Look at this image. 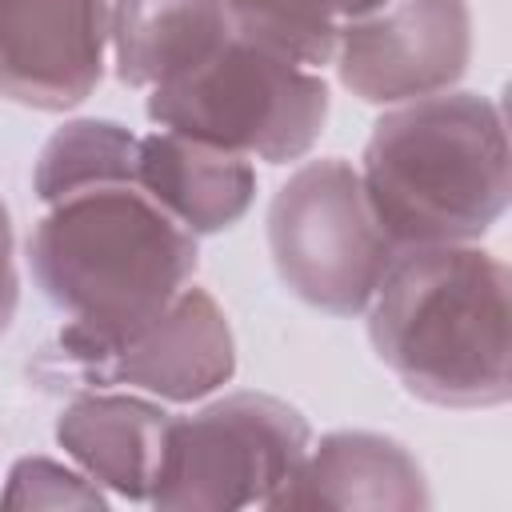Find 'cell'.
<instances>
[{"label":"cell","instance_id":"6da1fadb","mask_svg":"<svg viewBox=\"0 0 512 512\" xmlns=\"http://www.w3.org/2000/svg\"><path fill=\"white\" fill-rule=\"evenodd\" d=\"M364 316L376 360L408 396L436 408L508 404V264L496 252L400 248Z\"/></svg>","mask_w":512,"mask_h":512},{"label":"cell","instance_id":"7a4b0ae2","mask_svg":"<svg viewBox=\"0 0 512 512\" xmlns=\"http://www.w3.org/2000/svg\"><path fill=\"white\" fill-rule=\"evenodd\" d=\"M360 180L396 252L480 244L512 196L500 104L484 92L448 88L384 108L364 144Z\"/></svg>","mask_w":512,"mask_h":512},{"label":"cell","instance_id":"3957f363","mask_svg":"<svg viewBox=\"0 0 512 512\" xmlns=\"http://www.w3.org/2000/svg\"><path fill=\"white\" fill-rule=\"evenodd\" d=\"M28 264L68 332L116 340L192 284L200 248L140 184H104L44 208Z\"/></svg>","mask_w":512,"mask_h":512},{"label":"cell","instance_id":"277c9868","mask_svg":"<svg viewBox=\"0 0 512 512\" xmlns=\"http://www.w3.org/2000/svg\"><path fill=\"white\" fill-rule=\"evenodd\" d=\"M144 112L156 128L224 152L296 164L316 148L328 124V84L316 68L232 32L200 64L156 84Z\"/></svg>","mask_w":512,"mask_h":512},{"label":"cell","instance_id":"5b68a950","mask_svg":"<svg viewBox=\"0 0 512 512\" xmlns=\"http://www.w3.org/2000/svg\"><path fill=\"white\" fill-rule=\"evenodd\" d=\"M268 256L280 284L328 316H364L396 244L380 228L360 168L304 160L268 204Z\"/></svg>","mask_w":512,"mask_h":512},{"label":"cell","instance_id":"8992f818","mask_svg":"<svg viewBox=\"0 0 512 512\" xmlns=\"http://www.w3.org/2000/svg\"><path fill=\"white\" fill-rule=\"evenodd\" d=\"M312 444L304 412L272 392H228L172 416L152 508H268Z\"/></svg>","mask_w":512,"mask_h":512},{"label":"cell","instance_id":"52a82bcc","mask_svg":"<svg viewBox=\"0 0 512 512\" xmlns=\"http://www.w3.org/2000/svg\"><path fill=\"white\" fill-rule=\"evenodd\" d=\"M44 388H128L168 404H196L236 376V336L208 288H180L156 316L116 340H84L68 328L32 360Z\"/></svg>","mask_w":512,"mask_h":512},{"label":"cell","instance_id":"ba28073f","mask_svg":"<svg viewBox=\"0 0 512 512\" xmlns=\"http://www.w3.org/2000/svg\"><path fill=\"white\" fill-rule=\"evenodd\" d=\"M472 64L468 0H384L340 20L332 68L364 104L396 108L448 92Z\"/></svg>","mask_w":512,"mask_h":512},{"label":"cell","instance_id":"9c48e42d","mask_svg":"<svg viewBox=\"0 0 512 512\" xmlns=\"http://www.w3.org/2000/svg\"><path fill=\"white\" fill-rule=\"evenodd\" d=\"M108 64V0H0V96L32 112L84 104Z\"/></svg>","mask_w":512,"mask_h":512},{"label":"cell","instance_id":"30bf717a","mask_svg":"<svg viewBox=\"0 0 512 512\" xmlns=\"http://www.w3.org/2000/svg\"><path fill=\"white\" fill-rule=\"evenodd\" d=\"M432 504L420 460L396 436L368 428H336L308 444L296 472L268 508H372L420 512Z\"/></svg>","mask_w":512,"mask_h":512},{"label":"cell","instance_id":"8fae6325","mask_svg":"<svg viewBox=\"0 0 512 512\" xmlns=\"http://www.w3.org/2000/svg\"><path fill=\"white\" fill-rule=\"evenodd\" d=\"M168 424L172 412L144 392L136 396L120 388H92L76 392L60 408L56 444L104 492L148 504L160 476Z\"/></svg>","mask_w":512,"mask_h":512},{"label":"cell","instance_id":"7c38bea8","mask_svg":"<svg viewBox=\"0 0 512 512\" xmlns=\"http://www.w3.org/2000/svg\"><path fill=\"white\" fill-rule=\"evenodd\" d=\"M136 184L192 236L228 232L256 200V168L248 156L168 128L140 136Z\"/></svg>","mask_w":512,"mask_h":512},{"label":"cell","instance_id":"4fadbf2b","mask_svg":"<svg viewBox=\"0 0 512 512\" xmlns=\"http://www.w3.org/2000/svg\"><path fill=\"white\" fill-rule=\"evenodd\" d=\"M228 36L224 0H108V52L128 88L176 80Z\"/></svg>","mask_w":512,"mask_h":512},{"label":"cell","instance_id":"5bb4252c","mask_svg":"<svg viewBox=\"0 0 512 512\" xmlns=\"http://www.w3.org/2000/svg\"><path fill=\"white\" fill-rule=\"evenodd\" d=\"M136 156H140V136L128 124L100 116L64 120L36 156L32 192L48 208L84 188L136 184Z\"/></svg>","mask_w":512,"mask_h":512},{"label":"cell","instance_id":"9a60e30c","mask_svg":"<svg viewBox=\"0 0 512 512\" xmlns=\"http://www.w3.org/2000/svg\"><path fill=\"white\" fill-rule=\"evenodd\" d=\"M236 36L272 48L304 68L332 64L340 12L332 0H224Z\"/></svg>","mask_w":512,"mask_h":512},{"label":"cell","instance_id":"2e32d148","mask_svg":"<svg viewBox=\"0 0 512 512\" xmlns=\"http://www.w3.org/2000/svg\"><path fill=\"white\" fill-rule=\"evenodd\" d=\"M0 508H108V492L76 464L52 456H20L4 476Z\"/></svg>","mask_w":512,"mask_h":512},{"label":"cell","instance_id":"e0dca14e","mask_svg":"<svg viewBox=\"0 0 512 512\" xmlns=\"http://www.w3.org/2000/svg\"><path fill=\"white\" fill-rule=\"evenodd\" d=\"M20 304V272H16V236H12V216L8 204L0 200V336L12 328Z\"/></svg>","mask_w":512,"mask_h":512},{"label":"cell","instance_id":"ac0fdd59","mask_svg":"<svg viewBox=\"0 0 512 512\" xmlns=\"http://www.w3.org/2000/svg\"><path fill=\"white\" fill-rule=\"evenodd\" d=\"M332 4H336L340 20H348V16H360V12H368V8H376V4H384V0H332Z\"/></svg>","mask_w":512,"mask_h":512}]
</instances>
